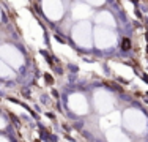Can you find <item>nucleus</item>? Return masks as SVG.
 Instances as JSON below:
<instances>
[{"label": "nucleus", "mask_w": 148, "mask_h": 142, "mask_svg": "<svg viewBox=\"0 0 148 142\" xmlns=\"http://www.w3.org/2000/svg\"><path fill=\"white\" fill-rule=\"evenodd\" d=\"M123 125L128 128L129 131H134V133H142L147 128V119L142 112L134 111V109H129V111L125 112L123 115Z\"/></svg>", "instance_id": "nucleus-1"}, {"label": "nucleus", "mask_w": 148, "mask_h": 142, "mask_svg": "<svg viewBox=\"0 0 148 142\" xmlns=\"http://www.w3.org/2000/svg\"><path fill=\"white\" fill-rule=\"evenodd\" d=\"M73 38L80 48H90L91 46V27L87 21H80L73 28Z\"/></svg>", "instance_id": "nucleus-2"}, {"label": "nucleus", "mask_w": 148, "mask_h": 142, "mask_svg": "<svg viewBox=\"0 0 148 142\" xmlns=\"http://www.w3.org/2000/svg\"><path fill=\"white\" fill-rule=\"evenodd\" d=\"M95 43L99 49H109L112 46H115L117 43V35L112 30H109L107 27L101 26L99 28L95 30Z\"/></svg>", "instance_id": "nucleus-3"}, {"label": "nucleus", "mask_w": 148, "mask_h": 142, "mask_svg": "<svg viewBox=\"0 0 148 142\" xmlns=\"http://www.w3.org/2000/svg\"><path fill=\"white\" fill-rule=\"evenodd\" d=\"M0 59H2L3 62H6L8 65H11L13 68H19L24 63L22 54H21L16 48H13V46H10V44H3L2 48H0Z\"/></svg>", "instance_id": "nucleus-4"}, {"label": "nucleus", "mask_w": 148, "mask_h": 142, "mask_svg": "<svg viewBox=\"0 0 148 142\" xmlns=\"http://www.w3.org/2000/svg\"><path fill=\"white\" fill-rule=\"evenodd\" d=\"M95 106H96L98 112L107 114L114 109V98H112L106 90H99V92L95 93Z\"/></svg>", "instance_id": "nucleus-5"}, {"label": "nucleus", "mask_w": 148, "mask_h": 142, "mask_svg": "<svg viewBox=\"0 0 148 142\" xmlns=\"http://www.w3.org/2000/svg\"><path fill=\"white\" fill-rule=\"evenodd\" d=\"M44 13L47 14V17L57 21L63 16V5L60 0H44L43 2Z\"/></svg>", "instance_id": "nucleus-6"}, {"label": "nucleus", "mask_w": 148, "mask_h": 142, "mask_svg": "<svg viewBox=\"0 0 148 142\" xmlns=\"http://www.w3.org/2000/svg\"><path fill=\"white\" fill-rule=\"evenodd\" d=\"M68 104H69V108H71V111L79 114V115H84V114H87V111H88V103H87L85 97L80 95V93L71 95Z\"/></svg>", "instance_id": "nucleus-7"}, {"label": "nucleus", "mask_w": 148, "mask_h": 142, "mask_svg": "<svg viewBox=\"0 0 148 142\" xmlns=\"http://www.w3.org/2000/svg\"><path fill=\"white\" fill-rule=\"evenodd\" d=\"M90 14H91V8L88 5H85V3H77V5L73 8V16L76 17V19H79V21L87 19Z\"/></svg>", "instance_id": "nucleus-8"}, {"label": "nucleus", "mask_w": 148, "mask_h": 142, "mask_svg": "<svg viewBox=\"0 0 148 142\" xmlns=\"http://www.w3.org/2000/svg\"><path fill=\"white\" fill-rule=\"evenodd\" d=\"M96 22L99 24V26H104V27H115V21L114 17H112L110 13H99L96 16Z\"/></svg>", "instance_id": "nucleus-9"}, {"label": "nucleus", "mask_w": 148, "mask_h": 142, "mask_svg": "<svg viewBox=\"0 0 148 142\" xmlns=\"http://www.w3.org/2000/svg\"><path fill=\"white\" fill-rule=\"evenodd\" d=\"M13 76V71L3 60H0V77H10Z\"/></svg>", "instance_id": "nucleus-10"}, {"label": "nucleus", "mask_w": 148, "mask_h": 142, "mask_svg": "<svg viewBox=\"0 0 148 142\" xmlns=\"http://www.w3.org/2000/svg\"><path fill=\"white\" fill-rule=\"evenodd\" d=\"M107 137H109V139H112V141H125L126 139V136L120 130H110Z\"/></svg>", "instance_id": "nucleus-11"}, {"label": "nucleus", "mask_w": 148, "mask_h": 142, "mask_svg": "<svg viewBox=\"0 0 148 142\" xmlns=\"http://www.w3.org/2000/svg\"><path fill=\"white\" fill-rule=\"evenodd\" d=\"M87 2H88L90 5H95V6H98V5H103V3L106 2V0H87Z\"/></svg>", "instance_id": "nucleus-12"}, {"label": "nucleus", "mask_w": 148, "mask_h": 142, "mask_svg": "<svg viewBox=\"0 0 148 142\" xmlns=\"http://www.w3.org/2000/svg\"><path fill=\"white\" fill-rule=\"evenodd\" d=\"M5 125H6V122H5V120H3V119H2V117H0V128H3Z\"/></svg>", "instance_id": "nucleus-13"}, {"label": "nucleus", "mask_w": 148, "mask_h": 142, "mask_svg": "<svg viewBox=\"0 0 148 142\" xmlns=\"http://www.w3.org/2000/svg\"><path fill=\"white\" fill-rule=\"evenodd\" d=\"M123 48L128 49V48H129V41H123Z\"/></svg>", "instance_id": "nucleus-14"}, {"label": "nucleus", "mask_w": 148, "mask_h": 142, "mask_svg": "<svg viewBox=\"0 0 148 142\" xmlns=\"http://www.w3.org/2000/svg\"><path fill=\"white\" fill-rule=\"evenodd\" d=\"M0 17H2V13H0Z\"/></svg>", "instance_id": "nucleus-15"}]
</instances>
